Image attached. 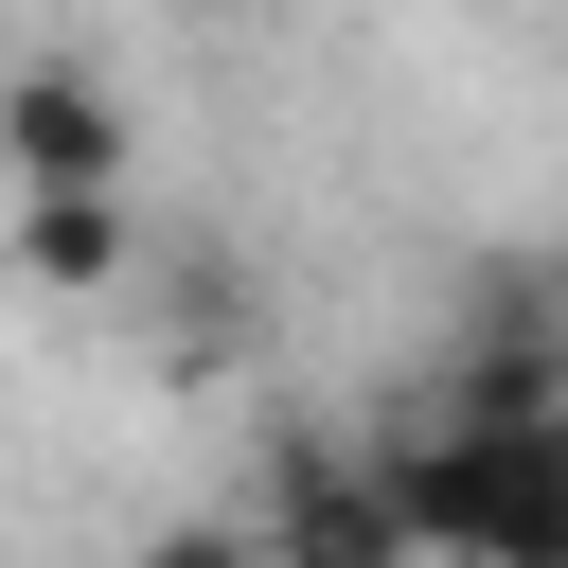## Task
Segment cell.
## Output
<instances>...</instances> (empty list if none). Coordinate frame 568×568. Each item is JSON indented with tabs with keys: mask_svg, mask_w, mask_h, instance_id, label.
<instances>
[{
	"mask_svg": "<svg viewBox=\"0 0 568 568\" xmlns=\"http://www.w3.org/2000/svg\"><path fill=\"white\" fill-rule=\"evenodd\" d=\"M408 568H462V550H408Z\"/></svg>",
	"mask_w": 568,
	"mask_h": 568,
	"instance_id": "6",
	"label": "cell"
},
{
	"mask_svg": "<svg viewBox=\"0 0 568 568\" xmlns=\"http://www.w3.org/2000/svg\"><path fill=\"white\" fill-rule=\"evenodd\" d=\"M18 266H36V284H106V266H124V195H36V213H18Z\"/></svg>",
	"mask_w": 568,
	"mask_h": 568,
	"instance_id": "4",
	"label": "cell"
},
{
	"mask_svg": "<svg viewBox=\"0 0 568 568\" xmlns=\"http://www.w3.org/2000/svg\"><path fill=\"white\" fill-rule=\"evenodd\" d=\"M266 568H408V532H390V479L373 462H302L284 497H266V532H248Z\"/></svg>",
	"mask_w": 568,
	"mask_h": 568,
	"instance_id": "3",
	"label": "cell"
},
{
	"mask_svg": "<svg viewBox=\"0 0 568 568\" xmlns=\"http://www.w3.org/2000/svg\"><path fill=\"white\" fill-rule=\"evenodd\" d=\"M142 568H266V550H248V532H231V515H195V532H160V550H142Z\"/></svg>",
	"mask_w": 568,
	"mask_h": 568,
	"instance_id": "5",
	"label": "cell"
},
{
	"mask_svg": "<svg viewBox=\"0 0 568 568\" xmlns=\"http://www.w3.org/2000/svg\"><path fill=\"white\" fill-rule=\"evenodd\" d=\"M373 479H390V532H408V550L568 568V408H532V426H426V444H390Z\"/></svg>",
	"mask_w": 568,
	"mask_h": 568,
	"instance_id": "1",
	"label": "cell"
},
{
	"mask_svg": "<svg viewBox=\"0 0 568 568\" xmlns=\"http://www.w3.org/2000/svg\"><path fill=\"white\" fill-rule=\"evenodd\" d=\"M124 142L142 124L106 106V71H71V53L53 71H0V178H18V213L36 195H124Z\"/></svg>",
	"mask_w": 568,
	"mask_h": 568,
	"instance_id": "2",
	"label": "cell"
}]
</instances>
